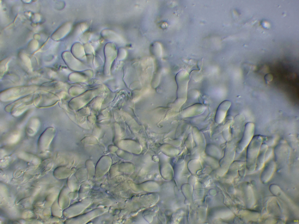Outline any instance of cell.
I'll return each instance as SVG.
<instances>
[{
  "mask_svg": "<svg viewBox=\"0 0 299 224\" xmlns=\"http://www.w3.org/2000/svg\"><path fill=\"white\" fill-rule=\"evenodd\" d=\"M55 131L52 127L47 128L41 134L38 141V148L40 151H44L48 148L49 146L55 136Z\"/></svg>",
  "mask_w": 299,
  "mask_h": 224,
  "instance_id": "obj_3",
  "label": "cell"
},
{
  "mask_svg": "<svg viewBox=\"0 0 299 224\" xmlns=\"http://www.w3.org/2000/svg\"><path fill=\"white\" fill-rule=\"evenodd\" d=\"M254 132L253 123L249 122L246 124L243 136L237 147V152L241 153L247 147L254 136Z\"/></svg>",
  "mask_w": 299,
  "mask_h": 224,
  "instance_id": "obj_2",
  "label": "cell"
},
{
  "mask_svg": "<svg viewBox=\"0 0 299 224\" xmlns=\"http://www.w3.org/2000/svg\"><path fill=\"white\" fill-rule=\"evenodd\" d=\"M263 140V136H254L246 148L247 166L249 169H253L256 166L257 158Z\"/></svg>",
  "mask_w": 299,
  "mask_h": 224,
  "instance_id": "obj_1",
  "label": "cell"
},
{
  "mask_svg": "<svg viewBox=\"0 0 299 224\" xmlns=\"http://www.w3.org/2000/svg\"><path fill=\"white\" fill-rule=\"evenodd\" d=\"M274 153V150L271 147H268L265 153V161H266Z\"/></svg>",
  "mask_w": 299,
  "mask_h": 224,
  "instance_id": "obj_5",
  "label": "cell"
},
{
  "mask_svg": "<svg viewBox=\"0 0 299 224\" xmlns=\"http://www.w3.org/2000/svg\"><path fill=\"white\" fill-rule=\"evenodd\" d=\"M272 76L271 74H267L265 76V79L268 82H270L272 80Z\"/></svg>",
  "mask_w": 299,
  "mask_h": 224,
  "instance_id": "obj_6",
  "label": "cell"
},
{
  "mask_svg": "<svg viewBox=\"0 0 299 224\" xmlns=\"http://www.w3.org/2000/svg\"><path fill=\"white\" fill-rule=\"evenodd\" d=\"M268 147L266 144L262 143L256 160V168L259 169L263 166L265 162V153Z\"/></svg>",
  "mask_w": 299,
  "mask_h": 224,
  "instance_id": "obj_4",
  "label": "cell"
}]
</instances>
